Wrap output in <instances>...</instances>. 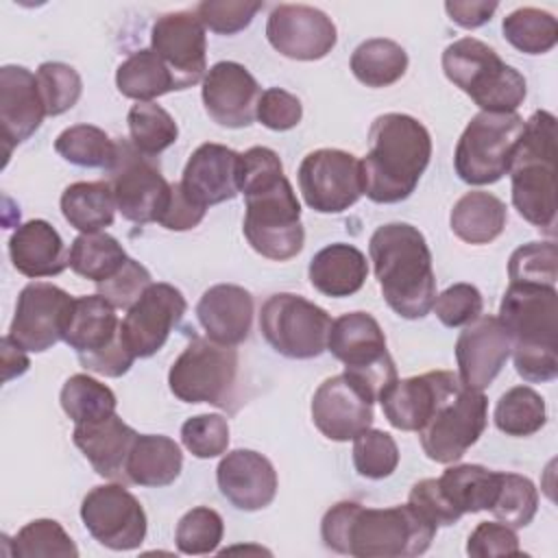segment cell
<instances>
[{"mask_svg":"<svg viewBox=\"0 0 558 558\" xmlns=\"http://www.w3.org/2000/svg\"><path fill=\"white\" fill-rule=\"evenodd\" d=\"M238 190L246 203L242 231L251 248L275 262L299 255L305 242L301 205L272 148L253 146L240 153Z\"/></svg>","mask_w":558,"mask_h":558,"instance_id":"6da1fadb","label":"cell"},{"mask_svg":"<svg viewBox=\"0 0 558 558\" xmlns=\"http://www.w3.org/2000/svg\"><path fill=\"white\" fill-rule=\"evenodd\" d=\"M436 530L410 504L366 508L357 501H338L320 521L325 547L355 558H410L425 554Z\"/></svg>","mask_w":558,"mask_h":558,"instance_id":"7a4b0ae2","label":"cell"},{"mask_svg":"<svg viewBox=\"0 0 558 558\" xmlns=\"http://www.w3.org/2000/svg\"><path fill=\"white\" fill-rule=\"evenodd\" d=\"M368 255L388 307L408 320L427 316L436 277L425 235L408 222L381 225L368 240Z\"/></svg>","mask_w":558,"mask_h":558,"instance_id":"3957f363","label":"cell"},{"mask_svg":"<svg viewBox=\"0 0 558 558\" xmlns=\"http://www.w3.org/2000/svg\"><path fill=\"white\" fill-rule=\"evenodd\" d=\"M368 144L360 161L364 194L384 205L405 201L429 163V131L408 113H384L373 120Z\"/></svg>","mask_w":558,"mask_h":558,"instance_id":"277c9868","label":"cell"},{"mask_svg":"<svg viewBox=\"0 0 558 558\" xmlns=\"http://www.w3.org/2000/svg\"><path fill=\"white\" fill-rule=\"evenodd\" d=\"M512 205L534 227L556 233V118L534 111L510 161Z\"/></svg>","mask_w":558,"mask_h":558,"instance_id":"5b68a950","label":"cell"},{"mask_svg":"<svg viewBox=\"0 0 558 558\" xmlns=\"http://www.w3.org/2000/svg\"><path fill=\"white\" fill-rule=\"evenodd\" d=\"M445 76L490 113H512L525 100L527 85L519 70L506 65L488 44L462 37L442 52Z\"/></svg>","mask_w":558,"mask_h":558,"instance_id":"8992f818","label":"cell"},{"mask_svg":"<svg viewBox=\"0 0 558 558\" xmlns=\"http://www.w3.org/2000/svg\"><path fill=\"white\" fill-rule=\"evenodd\" d=\"M120 325L116 307L105 296H78L74 299L63 342L76 351L83 368L105 377H122L135 355L126 347Z\"/></svg>","mask_w":558,"mask_h":558,"instance_id":"52a82bcc","label":"cell"},{"mask_svg":"<svg viewBox=\"0 0 558 558\" xmlns=\"http://www.w3.org/2000/svg\"><path fill=\"white\" fill-rule=\"evenodd\" d=\"M523 126L525 120L517 111L475 113L456 144V174L469 185L497 183L510 170Z\"/></svg>","mask_w":558,"mask_h":558,"instance_id":"ba28073f","label":"cell"},{"mask_svg":"<svg viewBox=\"0 0 558 558\" xmlns=\"http://www.w3.org/2000/svg\"><path fill=\"white\" fill-rule=\"evenodd\" d=\"M327 351L344 364V373L375 401L397 381V368L386 349V336L368 312L338 316L331 323Z\"/></svg>","mask_w":558,"mask_h":558,"instance_id":"9c48e42d","label":"cell"},{"mask_svg":"<svg viewBox=\"0 0 558 558\" xmlns=\"http://www.w3.org/2000/svg\"><path fill=\"white\" fill-rule=\"evenodd\" d=\"M331 323L323 307L292 292L268 296L259 312L262 336L290 360H312L325 353Z\"/></svg>","mask_w":558,"mask_h":558,"instance_id":"30bf717a","label":"cell"},{"mask_svg":"<svg viewBox=\"0 0 558 558\" xmlns=\"http://www.w3.org/2000/svg\"><path fill=\"white\" fill-rule=\"evenodd\" d=\"M238 377V351L209 338H192L168 373L170 392L185 403L227 408Z\"/></svg>","mask_w":558,"mask_h":558,"instance_id":"8fae6325","label":"cell"},{"mask_svg":"<svg viewBox=\"0 0 558 558\" xmlns=\"http://www.w3.org/2000/svg\"><path fill=\"white\" fill-rule=\"evenodd\" d=\"M109 172V185L122 218L135 225L159 222L168 207L172 183H168L153 157L142 155L131 142H118V157Z\"/></svg>","mask_w":558,"mask_h":558,"instance_id":"7c38bea8","label":"cell"},{"mask_svg":"<svg viewBox=\"0 0 558 558\" xmlns=\"http://www.w3.org/2000/svg\"><path fill=\"white\" fill-rule=\"evenodd\" d=\"M488 423V399L482 390L462 388L451 395L418 429L425 456L440 464L458 462L482 436Z\"/></svg>","mask_w":558,"mask_h":558,"instance_id":"4fadbf2b","label":"cell"},{"mask_svg":"<svg viewBox=\"0 0 558 558\" xmlns=\"http://www.w3.org/2000/svg\"><path fill=\"white\" fill-rule=\"evenodd\" d=\"M299 187L314 211L340 214L364 194L362 163L340 148L312 150L299 166Z\"/></svg>","mask_w":558,"mask_h":558,"instance_id":"5bb4252c","label":"cell"},{"mask_svg":"<svg viewBox=\"0 0 558 558\" xmlns=\"http://www.w3.org/2000/svg\"><path fill=\"white\" fill-rule=\"evenodd\" d=\"M81 519L94 541L113 551L137 549L146 538V512L122 484L94 486L83 497Z\"/></svg>","mask_w":558,"mask_h":558,"instance_id":"9a60e30c","label":"cell"},{"mask_svg":"<svg viewBox=\"0 0 558 558\" xmlns=\"http://www.w3.org/2000/svg\"><path fill=\"white\" fill-rule=\"evenodd\" d=\"M497 318L510 333L512 349H558L556 286L510 283Z\"/></svg>","mask_w":558,"mask_h":558,"instance_id":"2e32d148","label":"cell"},{"mask_svg":"<svg viewBox=\"0 0 558 558\" xmlns=\"http://www.w3.org/2000/svg\"><path fill=\"white\" fill-rule=\"evenodd\" d=\"M72 307L74 299L59 286L46 281L28 283L17 296L7 336L26 351H48L52 344L63 340Z\"/></svg>","mask_w":558,"mask_h":558,"instance_id":"e0dca14e","label":"cell"},{"mask_svg":"<svg viewBox=\"0 0 558 558\" xmlns=\"http://www.w3.org/2000/svg\"><path fill=\"white\" fill-rule=\"evenodd\" d=\"M150 50L168 68L174 89H187L205 78L207 41L196 11H174L155 20Z\"/></svg>","mask_w":558,"mask_h":558,"instance_id":"ac0fdd59","label":"cell"},{"mask_svg":"<svg viewBox=\"0 0 558 558\" xmlns=\"http://www.w3.org/2000/svg\"><path fill=\"white\" fill-rule=\"evenodd\" d=\"M187 310L185 296L170 283H150L126 310L120 325L122 338L135 357L155 355L181 323Z\"/></svg>","mask_w":558,"mask_h":558,"instance_id":"d6986e66","label":"cell"},{"mask_svg":"<svg viewBox=\"0 0 558 558\" xmlns=\"http://www.w3.org/2000/svg\"><path fill=\"white\" fill-rule=\"evenodd\" d=\"M268 44L294 61H316L327 57L336 41V24L327 13L307 4H279L266 22Z\"/></svg>","mask_w":558,"mask_h":558,"instance_id":"ffe728a7","label":"cell"},{"mask_svg":"<svg viewBox=\"0 0 558 558\" xmlns=\"http://www.w3.org/2000/svg\"><path fill=\"white\" fill-rule=\"evenodd\" d=\"M375 399L347 373L325 379L312 397L316 429L336 442L353 440L373 425Z\"/></svg>","mask_w":558,"mask_h":558,"instance_id":"44dd1931","label":"cell"},{"mask_svg":"<svg viewBox=\"0 0 558 558\" xmlns=\"http://www.w3.org/2000/svg\"><path fill=\"white\" fill-rule=\"evenodd\" d=\"M460 388L462 381L451 371H429L408 379H397L379 397V403L392 427L401 432H418Z\"/></svg>","mask_w":558,"mask_h":558,"instance_id":"7402d4cb","label":"cell"},{"mask_svg":"<svg viewBox=\"0 0 558 558\" xmlns=\"http://www.w3.org/2000/svg\"><path fill=\"white\" fill-rule=\"evenodd\" d=\"M512 353V338L497 316H477L456 340L458 377L466 388L484 390Z\"/></svg>","mask_w":558,"mask_h":558,"instance_id":"603a6c76","label":"cell"},{"mask_svg":"<svg viewBox=\"0 0 558 558\" xmlns=\"http://www.w3.org/2000/svg\"><path fill=\"white\" fill-rule=\"evenodd\" d=\"M203 105L207 116L227 129L253 124L262 96L255 76L235 61L214 63L203 78Z\"/></svg>","mask_w":558,"mask_h":558,"instance_id":"cb8c5ba5","label":"cell"},{"mask_svg":"<svg viewBox=\"0 0 558 558\" xmlns=\"http://www.w3.org/2000/svg\"><path fill=\"white\" fill-rule=\"evenodd\" d=\"M216 482L222 497L244 512L270 506L277 495V471L272 462L253 449L229 451L216 469Z\"/></svg>","mask_w":558,"mask_h":558,"instance_id":"d4e9b609","label":"cell"},{"mask_svg":"<svg viewBox=\"0 0 558 558\" xmlns=\"http://www.w3.org/2000/svg\"><path fill=\"white\" fill-rule=\"evenodd\" d=\"M240 153L222 144H201L187 159L179 181L183 194L198 207L207 209L238 196Z\"/></svg>","mask_w":558,"mask_h":558,"instance_id":"484cf974","label":"cell"},{"mask_svg":"<svg viewBox=\"0 0 558 558\" xmlns=\"http://www.w3.org/2000/svg\"><path fill=\"white\" fill-rule=\"evenodd\" d=\"M46 116L37 76L24 65L0 68V126L7 153L26 142Z\"/></svg>","mask_w":558,"mask_h":558,"instance_id":"4316f807","label":"cell"},{"mask_svg":"<svg viewBox=\"0 0 558 558\" xmlns=\"http://www.w3.org/2000/svg\"><path fill=\"white\" fill-rule=\"evenodd\" d=\"M196 316L209 340L235 347L248 338L253 296L242 286L216 283L198 299Z\"/></svg>","mask_w":558,"mask_h":558,"instance_id":"83f0119b","label":"cell"},{"mask_svg":"<svg viewBox=\"0 0 558 558\" xmlns=\"http://www.w3.org/2000/svg\"><path fill=\"white\" fill-rule=\"evenodd\" d=\"M70 253L59 231L46 220H28L17 225L9 238V257L13 268L24 277H54L70 266Z\"/></svg>","mask_w":558,"mask_h":558,"instance_id":"f1b7e54d","label":"cell"},{"mask_svg":"<svg viewBox=\"0 0 558 558\" xmlns=\"http://www.w3.org/2000/svg\"><path fill=\"white\" fill-rule=\"evenodd\" d=\"M137 432L126 425L118 414L96 423L74 425L72 440L89 460L94 471L107 480H124V466Z\"/></svg>","mask_w":558,"mask_h":558,"instance_id":"f546056e","label":"cell"},{"mask_svg":"<svg viewBox=\"0 0 558 558\" xmlns=\"http://www.w3.org/2000/svg\"><path fill=\"white\" fill-rule=\"evenodd\" d=\"M366 275V255L357 246L344 242L320 248L307 268V277L314 290L333 299L355 294L364 286Z\"/></svg>","mask_w":558,"mask_h":558,"instance_id":"4dcf8cb0","label":"cell"},{"mask_svg":"<svg viewBox=\"0 0 558 558\" xmlns=\"http://www.w3.org/2000/svg\"><path fill=\"white\" fill-rule=\"evenodd\" d=\"M183 469L181 447L161 434H137L124 466L126 482L137 486H170Z\"/></svg>","mask_w":558,"mask_h":558,"instance_id":"1f68e13d","label":"cell"},{"mask_svg":"<svg viewBox=\"0 0 558 558\" xmlns=\"http://www.w3.org/2000/svg\"><path fill=\"white\" fill-rule=\"evenodd\" d=\"M508 220L504 201L488 192H466L451 209V231L466 244H488L501 235Z\"/></svg>","mask_w":558,"mask_h":558,"instance_id":"d6a6232c","label":"cell"},{"mask_svg":"<svg viewBox=\"0 0 558 558\" xmlns=\"http://www.w3.org/2000/svg\"><path fill=\"white\" fill-rule=\"evenodd\" d=\"M436 482L442 497L462 517L490 510L499 488V471L482 464H458L445 469Z\"/></svg>","mask_w":558,"mask_h":558,"instance_id":"836d02e7","label":"cell"},{"mask_svg":"<svg viewBox=\"0 0 558 558\" xmlns=\"http://www.w3.org/2000/svg\"><path fill=\"white\" fill-rule=\"evenodd\" d=\"M116 209L109 181H78L61 194V214L81 233H96L111 227Z\"/></svg>","mask_w":558,"mask_h":558,"instance_id":"e575fe53","label":"cell"},{"mask_svg":"<svg viewBox=\"0 0 558 558\" xmlns=\"http://www.w3.org/2000/svg\"><path fill=\"white\" fill-rule=\"evenodd\" d=\"M408 70V52L392 39L373 37L351 54V72L366 87H388Z\"/></svg>","mask_w":558,"mask_h":558,"instance_id":"d590c367","label":"cell"},{"mask_svg":"<svg viewBox=\"0 0 558 558\" xmlns=\"http://www.w3.org/2000/svg\"><path fill=\"white\" fill-rule=\"evenodd\" d=\"M116 85L122 96L137 102H153V98H159L174 89L168 68L150 48H142L129 54L118 65Z\"/></svg>","mask_w":558,"mask_h":558,"instance_id":"8d00e7d4","label":"cell"},{"mask_svg":"<svg viewBox=\"0 0 558 558\" xmlns=\"http://www.w3.org/2000/svg\"><path fill=\"white\" fill-rule=\"evenodd\" d=\"M68 257H70V268L76 275L96 283L111 279L129 259L122 244L105 231L76 235Z\"/></svg>","mask_w":558,"mask_h":558,"instance_id":"74e56055","label":"cell"},{"mask_svg":"<svg viewBox=\"0 0 558 558\" xmlns=\"http://www.w3.org/2000/svg\"><path fill=\"white\" fill-rule=\"evenodd\" d=\"M54 150L74 166L109 170L118 157V142L94 124H74L57 135Z\"/></svg>","mask_w":558,"mask_h":558,"instance_id":"f35d334b","label":"cell"},{"mask_svg":"<svg viewBox=\"0 0 558 558\" xmlns=\"http://www.w3.org/2000/svg\"><path fill=\"white\" fill-rule=\"evenodd\" d=\"M59 401L63 412L72 418L74 425L102 421L116 414V405H118L116 395L109 386L83 373L65 379Z\"/></svg>","mask_w":558,"mask_h":558,"instance_id":"ab89813d","label":"cell"},{"mask_svg":"<svg viewBox=\"0 0 558 558\" xmlns=\"http://www.w3.org/2000/svg\"><path fill=\"white\" fill-rule=\"evenodd\" d=\"M493 418L506 436H532L547 421L545 399L530 386H514L499 397Z\"/></svg>","mask_w":558,"mask_h":558,"instance_id":"60d3db41","label":"cell"},{"mask_svg":"<svg viewBox=\"0 0 558 558\" xmlns=\"http://www.w3.org/2000/svg\"><path fill=\"white\" fill-rule=\"evenodd\" d=\"M501 31L506 41L525 54H545L558 41L556 17L536 7H523L506 15Z\"/></svg>","mask_w":558,"mask_h":558,"instance_id":"b9f144b4","label":"cell"},{"mask_svg":"<svg viewBox=\"0 0 558 558\" xmlns=\"http://www.w3.org/2000/svg\"><path fill=\"white\" fill-rule=\"evenodd\" d=\"M131 144L146 157H157L177 142L179 126L174 118L155 102H135L126 116Z\"/></svg>","mask_w":558,"mask_h":558,"instance_id":"7bdbcfd3","label":"cell"},{"mask_svg":"<svg viewBox=\"0 0 558 558\" xmlns=\"http://www.w3.org/2000/svg\"><path fill=\"white\" fill-rule=\"evenodd\" d=\"M17 558H76L78 549L70 534L54 519H35L13 538Z\"/></svg>","mask_w":558,"mask_h":558,"instance_id":"ee69618b","label":"cell"},{"mask_svg":"<svg viewBox=\"0 0 558 558\" xmlns=\"http://www.w3.org/2000/svg\"><path fill=\"white\" fill-rule=\"evenodd\" d=\"M538 510V493L534 484L517 473H499V488L490 512L510 527H525Z\"/></svg>","mask_w":558,"mask_h":558,"instance_id":"f6af8a7d","label":"cell"},{"mask_svg":"<svg viewBox=\"0 0 558 558\" xmlns=\"http://www.w3.org/2000/svg\"><path fill=\"white\" fill-rule=\"evenodd\" d=\"M225 534L222 517L207 506L187 510L174 530V543L181 554L203 556L216 551Z\"/></svg>","mask_w":558,"mask_h":558,"instance_id":"bcb514c9","label":"cell"},{"mask_svg":"<svg viewBox=\"0 0 558 558\" xmlns=\"http://www.w3.org/2000/svg\"><path fill=\"white\" fill-rule=\"evenodd\" d=\"M399 464V447L384 429H364L353 438V466L362 477L384 480Z\"/></svg>","mask_w":558,"mask_h":558,"instance_id":"7dc6e473","label":"cell"},{"mask_svg":"<svg viewBox=\"0 0 558 558\" xmlns=\"http://www.w3.org/2000/svg\"><path fill=\"white\" fill-rule=\"evenodd\" d=\"M35 76L46 107V116H61L78 102L83 81L72 65L61 61H46L37 68Z\"/></svg>","mask_w":558,"mask_h":558,"instance_id":"c3c4849f","label":"cell"},{"mask_svg":"<svg viewBox=\"0 0 558 558\" xmlns=\"http://www.w3.org/2000/svg\"><path fill=\"white\" fill-rule=\"evenodd\" d=\"M558 248L554 242H527L519 246L508 262L510 283L556 286Z\"/></svg>","mask_w":558,"mask_h":558,"instance_id":"681fc988","label":"cell"},{"mask_svg":"<svg viewBox=\"0 0 558 558\" xmlns=\"http://www.w3.org/2000/svg\"><path fill=\"white\" fill-rule=\"evenodd\" d=\"M181 442L203 460L222 456L229 447V423L220 414H196L181 425Z\"/></svg>","mask_w":558,"mask_h":558,"instance_id":"f907efd6","label":"cell"},{"mask_svg":"<svg viewBox=\"0 0 558 558\" xmlns=\"http://www.w3.org/2000/svg\"><path fill=\"white\" fill-rule=\"evenodd\" d=\"M262 7V2L246 0H205L194 11L205 28L218 35H235L253 22Z\"/></svg>","mask_w":558,"mask_h":558,"instance_id":"816d5d0a","label":"cell"},{"mask_svg":"<svg viewBox=\"0 0 558 558\" xmlns=\"http://www.w3.org/2000/svg\"><path fill=\"white\" fill-rule=\"evenodd\" d=\"M484 301L475 286L453 283L445 292L436 294L432 310L445 327H464L482 314Z\"/></svg>","mask_w":558,"mask_h":558,"instance_id":"f5cc1de1","label":"cell"},{"mask_svg":"<svg viewBox=\"0 0 558 558\" xmlns=\"http://www.w3.org/2000/svg\"><path fill=\"white\" fill-rule=\"evenodd\" d=\"M150 283V272L140 262L129 257L111 279L100 281L96 286L98 294L105 296L116 310H129Z\"/></svg>","mask_w":558,"mask_h":558,"instance_id":"db71d44e","label":"cell"},{"mask_svg":"<svg viewBox=\"0 0 558 558\" xmlns=\"http://www.w3.org/2000/svg\"><path fill=\"white\" fill-rule=\"evenodd\" d=\"M255 118L270 131H290L301 122L303 105L281 87H268L257 100Z\"/></svg>","mask_w":558,"mask_h":558,"instance_id":"11a10c76","label":"cell"},{"mask_svg":"<svg viewBox=\"0 0 558 558\" xmlns=\"http://www.w3.org/2000/svg\"><path fill=\"white\" fill-rule=\"evenodd\" d=\"M466 554L475 558L521 556V549L519 538L510 525L501 521H484L471 532L466 541Z\"/></svg>","mask_w":558,"mask_h":558,"instance_id":"9f6ffc18","label":"cell"},{"mask_svg":"<svg viewBox=\"0 0 558 558\" xmlns=\"http://www.w3.org/2000/svg\"><path fill=\"white\" fill-rule=\"evenodd\" d=\"M408 504L421 514L425 517L429 523H434L436 527L440 525H453L460 521V514L449 506V501L442 497L438 482L434 477L421 480L412 486L410 495H408Z\"/></svg>","mask_w":558,"mask_h":558,"instance_id":"6f0895ef","label":"cell"},{"mask_svg":"<svg viewBox=\"0 0 558 558\" xmlns=\"http://www.w3.org/2000/svg\"><path fill=\"white\" fill-rule=\"evenodd\" d=\"M517 373L530 381H551L558 375V355L554 349H512Z\"/></svg>","mask_w":558,"mask_h":558,"instance_id":"680465c9","label":"cell"},{"mask_svg":"<svg viewBox=\"0 0 558 558\" xmlns=\"http://www.w3.org/2000/svg\"><path fill=\"white\" fill-rule=\"evenodd\" d=\"M205 211L207 209L194 205L183 194L179 183H172V194H170L166 211L159 218V225L163 229H170V231H187V229H194V227L201 225V220L205 218Z\"/></svg>","mask_w":558,"mask_h":558,"instance_id":"91938a15","label":"cell"},{"mask_svg":"<svg viewBox=\"0 0 558 558\" xmlns=\"http://www.w3.org/2000/svg\"><path fill=\"white\" fill-rule=\"evenodd\" d=\"M445 11L451 22H456L462 28H477L486 24L493 13L497 11V2H486V0H453L445 2Z\"/></svg>","mask_w":558,"mask_h":558,"instance_id":"94428289","label":"cell"},{"mask_svg":"<svg viewBox=\"0 0 558 558\" xmlns=\"http://www.w3.org/2000/svg\"><path fill=\"white\" fill-rule=\"evenodd\" d=\"M24 351H26V349H22V347H20L17 342H13L9 336L2 338V371H4L2 379H4V381L13 379V377H20V375H24V373L28 371L31 362H28V357H26Z\"/></svg>","mask_w":558,"mask_h":558,"instance_id":"6125c7cd","label":"cell"}]
</instances>
